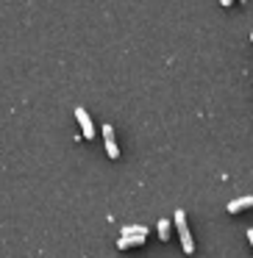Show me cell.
Wrapping results in <instances>:
<instances>
[{
  "label": "cell",
  "instance_id": "cell-1",
  "mask_svg": "<svg viewBox=\"0 0 253 258\" xmlns=\"http://www.w3.org/2000/svg\"><path fill=\"white\" fill-rule=\"evenodd\" d=\"M173 222H175V228H178V236H181V244H184V252H195V241H192L189 225H186V214H184V211H175V214H173Z\"/></svg>",
  "mask_w": 253,
  "mask_h": 258
},
{
  "label": "cell",
  "instance_id": "cell-2",
  "mask_svg": "<svg viewBox=\"0 0 253 258\" xmlns=\"http://www.w3.org/2000/svg\"><path fill=\"white\" fill-rule=\"evenodd\" d=\"M103 142H106L109 158H117L120 156V147H117V142H114V128H112V125H103Z\"/></svg>",
  "mask_w": 253,
  "mask_h": 258
},
{
  "label": "cell",
  "instance_id": "cell-3",
  "mask_svg": "<svg viewBox=\"0 0 253 258\" xmlns=\"http://www.w3.org/2000/svg\"><path fill=\"white\" fill-rule=\"evenodd\" d=\"M75 119L81 122V128H84V136H86V139H92V136H95V125H92L89 114H86L84 108H75Z\"/></svg>",
  "mask_w": 253,
  "mask_h": 258
},
{
  "label": "cell",
  "instance_id": "cell-4",
  "mask_svg": "<svg viewBox=\"0 0 253 258\" xmlns=\"http://www.w3.org/2000/svg\"><path fill=\"white\" fill-rule=\"evenodd\" d=\"M245 208H253V195H245V197H236V200L228 203V214H239Z\"/></svg>",
  "mask_w": 253,
  "mask_h": 258
},
{
  "label": "cell",
  "instance_id": "cell-5",
  "mask_svg": "<svg viewBox=\"0 0 253 258\" xmlns=\"http://www.w3.org/2000/svg\"><path fill=\"white\" fill-rule=\"evenodd\" d=\"M147 228L145 225H125L123 228V236H145Z\"/></svg>",
  "mask_w": 253,
  "mask_h": 258
},
{
  "label": "cell",
  "instance_id": "cell-6",
  "mask_svg": "<svg viewBox=\"0 0 253 258\" xmlns=\"http://www.w3.org/2000/svg\"><path fill=\"white\" fill-rule=\"evenodd\" d=\"M159 239L162 241L170 239V219H159Z\"/></svg>",
  "mask_w": 253,
  "mask_h": 258
},
{
  "label": "cell",
  "instance_id": "cell-7",
  "mask_svg": "<svg viewBox=\"0 0 253 258\" xmlns=\"http://www.w3.org/2000/svg\"><path fill=\"white\" fill-rule=\"evenodd\" d=\"M247 241H250V247H253V228L247 230Z\"/></svg>",
  "mask_w": 253,
  "mask_h": 258
},
{
  "label": "cell",
  "instance_id": "cell-8",
  "mask_svg": "<svg viewBox=\"0 0 253 258\" xmlns=\"http://www.w3.org/2000/svg\"><path fill=\"white\" fill-rule=\"evenodd\" d=\"M220 3H223V6H231V3H234V0H220Z\"/></svg>",
  "mask_w": 253,
  "mask_h": 258
},
{
  "label": "cell",
  "instance_id": "cell-9",
  "mask_svg": "<svg viewBox=\"0 0 253 258\" xmlns=\"http://www.w3.org/2000/svg\"><path fill=\"white\" fill-rule=\"evenodd\" d=\"M250 42H253V34H250Z\"/></svg>",
  "mask_w": 253,
  "mask_h": 258
}]
</instances>
